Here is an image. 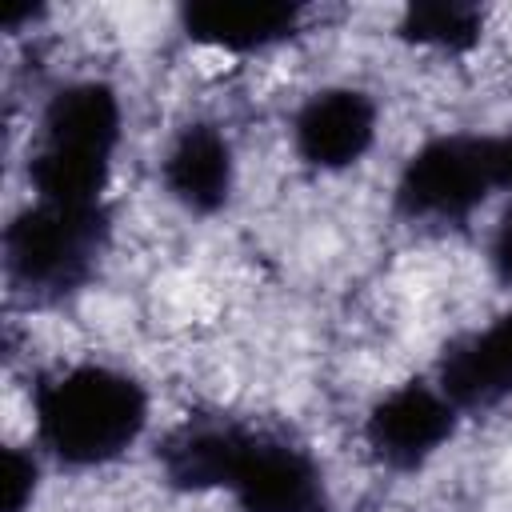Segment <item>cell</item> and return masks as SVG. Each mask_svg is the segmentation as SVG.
<instances>
[{
    "label": "cell",
    "instance_id": "obj_1",
    "mask_svg": "<svg viewBox=\"0 0 512 512\" xmlns=\"http://www.w3.org/2000/svg\"><path fill=\"white\" fill-rule=\"evenodd\" d=\"M32 424L52 460L68 468H104L148 432V392L116 364L80 360L36 384Z\"/></svg>",
    "mask_w": 512,
    "mask_h": 512
},
{
    "label": "cell",
    "instance_id": "obj_2",
    "mask_svg": "<svg viewBox=\"0 0 512 512\" xmlns=\"http://www.w3.org/2000/svg\"><path fill=\"white\" fill-rule=\"evenodd\" d=\"M124 136V108L112 84L72 80L56 88L40 112L28 184L36 200L92 208L104 204L112 160Z\"/></svg>",
    "mask_w": 512,
    "mask_h": 512
},
{
    "label": "cell",
    "instance_id": "obj_3",
    "mask_svg": "<svg viewBox=\"0 0 512 512\" xmlns=\"http://www.w3.org/2000/svg\"><path fill=\"white\" fill-rule=\"evenodd\" d=\"M108 244L104 204L68 208L32 200L4 228V272L12 288L32 300H60L80 292Z\"/></svg>",
    "mask_w": 512,
    "mask_h": 512
},
{
    "label": "cell",
    "instance_id": "obj_4",
    "mask_svg": "<svg viewBox=\"0 0 512 512\" xmlns=\"http://www.w3.org/2000/svg\"><path fill=\"white\" fill-rule=\"evenodd\" d=\"M496 192L488 136L424 140L396 176V208L416 224H464Z\"/></svg>",
    "mask_w": 512,
    "mask_h": 512
},
{
    "label": "cell",
    "instance_id": "obj_5",
    "mask_svg": "<svg viewBox=\"0 0 512 512\" xmlns=\"http://www.w3.org/2000/svg\"><path fill=\"white\" fill-rule=\"evenodd\" d=\"M460 416L464 412L440 392L436 380H404L368 408L364 440L384 468L416 472L448 448Z\"/></svg>",
    "mask_w": 512,
    "mask_h": 512
},
{
    "label": "cell",
    "instance_id": "obj_6",
    "mask_svg": "<svg viewBox=\"0 0 512 512\" xmlns=\"http://www.w3.org/2000/svg\"><path fill=\"white\" fill-rule=\"evenodd\" d=\"M224 492L240 512H328L324 472L308 448L272 432H244Z\"/></svg>",
    "mask_w": 512,
    "mask_h": 512
},
{
    "label": "cell",
    "instance_id": "obj_7",
    "mask_svg": "<svg viewBox=\"0 0 512 512\" xmlns=\"http://www.w3.org/2000/svg\"><path fill=\"white\" fill-rule=\"evenodd\" d=\"M380 132V108L364 88H316L292 116V152L316 172L356 168Z\"/></svg>",
    "mask_w": 512,
    "mask_h": 512
},
{
    "label": "cell",
    "instance_id": "obj_8",
    "mask_svg": "<svg viewBox=\"0 0 512 512\" xmlns=\"http://www.w3.org/2000/svg\"><path fill=\"white\" fill-rule=\"evenodd\" d=\"M432 380L460 412H484L512 400V308L452 340Z\"/></svg>",
    "mask_w": 512,
    "mask_h": 512
},
{
    "label": "cell",
    "instance_id": "obj_9",
    "mask_svg": "<svg viewBox=\"0 0 512 512\" xmlns=\"http://www.w3.org/2000/svg\"><path fill=\"white\" fill-rule=\"evenodd\" d=\"M160 184L172 204L192 216H216L236 188V152L216 124H188L160 160Z\"/></svg>",
    "mask_w": 512,
    "mask_h": 512
},
{
    "label": "cell",
    "instance_id": "obj_10",
    "mask_svg": "<svg viewBox=\"0 0 512 512\" xmlns=\"http://www.w3.org/2000/svg\"><path fill=\"white\" fill-rule=\"evenodd\" d=\"M304 24V8L280 0H200L180 8V28L192 44L228 56L268 52L292 40Z\"/></svg>",
    "mask_w": 512,
    "mask_h": 512
},
{
    "label": "cell",
    "instance_id": "obj_11",
    "mask_svg": "<svg viewBox=\"0 0 512 512\" xmlns=\"http://www.w3.org/2000/svg\"><path fill=\"white\" fill-rule=\"evenodd\" d=\"M244 432L248 428L232 420H196L172 432L160 448V468L168 484L184 492H224Z\"/></svg>",
    "mask_w": 512,
    "mask_h": 512
},
{
    "label": "cell",
    "instance_id": "obj_12",
    "mask_svg": "<svg viewBox=\"0 0 512 512\" xmlns=\"http://www.w3.org/2000/svg\"><path fill=\"white\" fill-rule=\"evenodd\" d=\"M396 36L428 52H468L484 36V8L464 0H416L400 12Z\"/></svg>",
    "mask_w": 512,
    "mask_h": 512
},
{
    "label": "cell",
    "instance_id": "obj_13",
    "mask_svg": "<svg viewBox=\"0 0 512 512\" xmlns=\"http://www.w3.org/2000/svg\"><path fill=\"white\" fill-rule=\"evenodd\" d=\"M36 484H40L36 456L24 452V448H4V460H0V512H28V504L36 500Z\"/></svg>",
    "mask_w": 512,
    "mask_h": 512
},
{
    "label": "cell",
    "instance_id": "obj_14",
    "mask_svg": "<svg viewBox=\"0 0 512 512\" xmlns=\"http://www.w3.org/2000/svg\"><path fill=\"white\" fill-rule=\"evenodd\" d=\"M488 264H492L496 280H500L504 288H512V204L500 212V220H496V228H492Z\"/></svg>",
    "mask_w": 512,
    "mask_h": 512
},
{
    "label": "cell",
    "instance_id": "obj_15",
    "mask_svg": "<svg viewBox=\"0 0 512 512\" xmlns=\"http://www.w3.org/2000/svg\"><path fill=\"white\" fill-rule=\"evenodd\" d=\"M488 152H492V176H496V192L512 196V128L488 136Z\"/></svg>",
    "mask_w": 512,
    "mask_h": 512
}]
</instances>
